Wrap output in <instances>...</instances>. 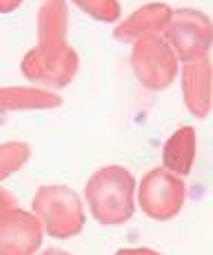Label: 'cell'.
<instances>
[{"label":"cell","instance_id":"obj_1","mask_svg":"<svg viewBox=\"0 0 213 255\" xmlns=\"http://www.w3.org/2000/svg\"><path fill=\"white\" fill-rule=\"evenodd\" d=\"M11 2H13V0H11Z\"/></svg>","mask_w":213,"mask_h":255}]
</instances>
